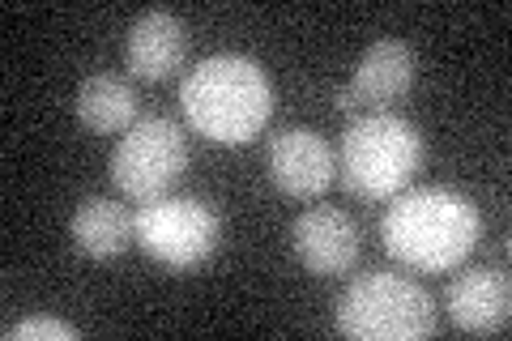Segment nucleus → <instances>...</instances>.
Instances as JSON below:
<instances>
[{
  "label": "nucleus",
  "mask_w": 512,
  "mask_h": 341,
  "mask_svg": "<svg viewBox=\"0 0 512 341\" xmlns=\"http://www.w3.org/2000/svg\"><path fill=\"white\" fill-rule=\"evenodd\" d=\"M188 171V137L184 128L167 116H146L128 133H120V145L111 150V184L128 201H163L167 192L184 180Z\"/></svg>",
  "instance_id": "obj_5"
},
{
  "label": "nucleus",
  "mask_w": 512,
  "mask_h": 341,
  "mask_svg": "<svg viewBox=\"0 0 512 341\" xmlns=\"http://www.w3.org/2000/svg\"><path fill=\"white\" fill-rule=\"evenodd\" d=\"M265 167L274 188L295 201L325 197V188L333 184V171H338L325 137H316L312 128H286V133H278L265 150Z\"/></svg>",
  "instance_id": "obj_9"
},
{
  "label": "nucleus",
  "mask_w": 512,
  "mask_h": 341,
  "mask_svg": "<svg viewBox=\"0 0 512 341\" xmlns=\"http://www.w3.org/2000/svg\"><path fill=\"white\" fill-rule=\"evenodd\" d=\"M291 248L316 278H342L359 265V226L333 205H316L291 226Z\"/></svg>",
  "instance_id": "obj_7"
},
{
  "label": "nucleus",
  "mask_w": 512,
  "mask_h": 341,
  "mask_svg": "<svg viewBox=\"0 0 512 341\" xmlns=\"http://www.w3.org/2000/svg\"><path fill=\"white\" fill-rule=\"evenodd\" d=\"M414 52L410 43L402 39H380L363 52L355 77H350V86L338 90V99H333V107L338 111H359V107H376L384 111L389 103L406 99L410 86H414Z\"/></svg>",
  "instance_id": "obj_8"
},
{
  "label": "nucleus",
  "mask_w": 512,
  "mask_h": 341,
  "mask_svg": "<svg viewBox=\"0 0 512 341\" xmlns=\"http://www.w3.org/2000/svg\"><path fill=\"white\" fill-rule=\"evenodd\" d=\"M77 120L90 133H128L137 124V94L120 73H94L77 90Z\"/></svg>",
  "instance_id": "obj_13"
},
{
  "label": "nucleus",
  "mask_w": 512,
  "mask_h": 341,
  "mask_svg": "<svg viewBox=\"0 0 512 341\" xmlns=\"http://www.w3.org/2000/svg\"><path fill=\"white\" fill-rule=\"evenodd\" d=\"M188 124L214 145H248L274 116V86L248 56H210L180 86Z\"/></svg>",
  "instance_id": "obj_2"
},
{
  "label": "nucleus",
  "mask_w": 512,
  "mask_h": 341,
  "mask_svg": "<svg viewBox=\"0 0 512 341\" xmlns=\"http://www.w3.org/2000/svg\"><path fill=\"white\" fill-rule=\"evenodd\" d=\"M188 60V26L167 9H146L128 26L124 64L141 81H167Z\"/></svg>",
  "instance_id": "obj_10"
},
{
  "label": "nucleus",
  "mask_w": 512,
  "mask_h": 341,
  "mask_svg": "<svg viewBox=\"0 0 512 341\" xmlns=\"http://www.w3.org/2000/svg\"><path fill=\"white\" fill-rule=\"evenodd\" d=\"M423 167V137L393 111H372L342 133V184L363 201H389L406 192Z\"/></svg>",
  "instance_id": "obj_3"
},
{
  "label": "nucleus",
  "mask_w": 512,
  "mask_h": 341,
  "mask_svg": "<svg viewBox=\"0 0 512 341\" xmlns=\"http://www.w3.org/2000/svg\"><path fill=\"white\" fill-rule=\"evenodd\" d=\"M137 248L158 261L163 269L188 273L205 265L222 243V222L205 201L197 197H163L141 205L137 214Z\"/></svg>",
  "instance_id": "obj_6"
},
{
  "label": "nucleus",
  "mask_w": 512,
  "mask_h": 341,
  "mask_svg": "<svg viewBox=\"0 0 512 341\" xmlns=\"http://www.w3.org/2000/svg\"><path fill=\"white\" fill-rule=\"evenodd\" d=\"M448 320L461 333H504L512 320V282L504 269H466L448 282Z\"/></svg>",
  "instance_id": "obj_11"
},
{
  "label": "nucleus",
  "mask_w": 512,
  "mask_h": 341,
  "mask_svg": "<svg viewBox=\"0 0 512 341\" xmlns=\"http://www.w3.org/2000/svg\"><path fill=\"white\" fill-rule=\"evenodd\" d=\"M338 333L359 341H419L436 333V303L419 282L376 269L355 278L338 299Z\"/></svg>",
  "instance_id": "obj_4"
},
{
  "label": "nucleus",
  "mask_w": 512,
  "mask_h": 341,
  "mask_svg": "<svg viewBox=\"0 0 512 341\" xmlns=\"http://www.w3.org/2000/svg\"><path fill=\"white\" fill-rule=\"evenodd\" d=\"M30 337H60V341H77V329L64 324L56 316H30L22 324H9L5 329V341H30Z\"/></svg>",
  "instance_id": "obj_14"
},
{
  "label": "nucleus",
  "mask_w": 512,
  "mask_h": 341,
  "mask_svg": "<svg viewBox=\"0 0 512 341\" xmlns=\"http://www.w3.org/2000/svg\"><path fill=\"white\" fill-rule=\"evenodd\" d=\"M73 243L90 261H116L120 252H128L137 243V222L120 201L90 197L73 214Z\"/></svg>",
  "instance_id": "obj_12"
},
{
  "label": "nucleus",
  "mask_w": 512,
  "mask_h": 341,
  "mask_svg": "<svg viewBox=\"0 0 512 341\" xmlns=\"http://www.w3.org/2000/svg\"><path fill=\"white\" fill-rule=\"evenodd\" d=\"M384 252L406 269L448 273L483 239V214L466 192L453 188H410L397 192L380 218Z\"/></svg>",
  "instance_id": "obj_1"
}]
</instances>
